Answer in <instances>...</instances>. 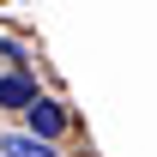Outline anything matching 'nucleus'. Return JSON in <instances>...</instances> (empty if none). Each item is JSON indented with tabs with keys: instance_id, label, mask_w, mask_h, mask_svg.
<instances>
[{
	"instance_id": "nucleus-3",
	"label": "nucleus",
	"mask_w": 157,
	"mask_h": 157,
	"mask_svg": "<svg viewBox=\"0 0 157 157\" xmlns=\"http://www.w3.org/2000/svg\"><path fill=\"white\" fill-rule=\"evenodd\" d=\"M0 157H55V145L36 133H12V139H0Z\"/></svg>"
},
{
	"instance_id": "nucleus-2",
	"label": "nucleus",
	"mask_w": 157,
	"mask_h": 157,
	"mask_svg": "<svg viewBox=\"0 0 157 157\" xmlns=\"http://www.w3.org/2000/svg\"><path fill=\"white\" fill-rule=\"evenodd\" d=\"M30 103H36V85H30L24 73H6V78H0V109H30Z\"/></svg>"
},
{
	"instance_id": "nucleus-1",
	"label": "nucleus",
	"mask_w": 157,
	"mask_h": 157,
	"mask_svg": "<svg viewBox=\"0 0 157 157\" xmlns=\"http://www.w3.org/2000/svg\"><path fill=\"white\" fill-rule=\"evenodd\" d=\"M24 115H30V133H36V139H60V127H67L60 103H48V97H36L30 109H24Z\"/></svg>"
}]
</instances>
